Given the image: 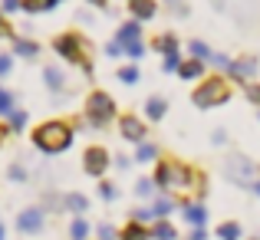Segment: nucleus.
Instances as JSON below:
<instances>
[{
  "label": "nucleus",
  "instance_id": "obj_31",
  "mask_svg": "<svg viewBox=\"0 0 260 240\" xmlns=\"http://www.w3.org/2000/svg\"><path fill=\"white\" fill-rule=\"evenodd\" d=\"M13 102H17V99H13V92H10V89H0V115H7V119H10V112L17 109Z\"/></svg>",
  "mask_w": 260,
  "mask_h": 240
},
{
  "label": "nucleus",
  "instance_id": "obj_30",
  "mask_svg": "<svg viewBox=\"0 0 260 240\" xmlns=\"http://www.w3.org/2000/svg\"><path fill=\"white\" fill-rule=\"evenodd\" d=\"M128 221H139V224H145V227H152V224H155V214H152V208L145 204V208H135Z\"/></svg>",
  "mask_w": 260,
  "mask_h": 240
},
{
  "label": "nucleus",
  "instance_id": "obj_7",
  "mask_svg": "<svg viewBox=\"0 0 260 240\" xmlns=\"http://www.w3.org/2000/svg\"><path fill=\"white\" fill-rule=\"evenodd\" d=\"M260 70V59L250 56V53H244V56H234L231 59V66L224 70V76H228L231 82H241V86H250Z\"/></svg>",
  "mask_w": 260,
  "mask_h": 240
},
{
  "label": "nucleus",
  "instance_id": "obj_35",
  "mask_svg": "<svg viewBox=\"0 0 260 240\" xmlns=\"http://www.w3.org/2000/svg\"><path fill=\"white\" fill-rule=\"evenodd\" d=\"M122 53H125L128 59H142L145 56V43H142V40L139 43H128V46H122Z\"/></svg>",
  "mask_w": 260,
  "mask_h": 240
},
{
  "label": "nucleus",
  "instance_id": "obj_40",
  "mask_svg": "<svg viewBox=\"0 0 260 240\" xmlns=\"http://www.w3.org/2000/svg\"><path fill=\"white\" fill-rule=\"evenodd\" d=\"M20 7H23V0H0V10L4 13H17Z\"/></svg>",
  "mask_w": 260,
  "mask_h": 240
},
{
  "label": "nucleus",
  "instance_id": "obj_29",
  "mask_svg": "<svg viewBox=\"0 0 260 240\" xmlns=\"http://www.w3.org/2000/svg\"><path fill=\"white\" fill-rule=\"evenodd\" d=\"M59 0H23V7L20 10H26V13H46V10H53Z\"/></svg>",
  "mask_w": 260,
  "mask_h": 240
},
{
  "label": "nucleus",
  "instance_id": "obj_44",
  "mask_svg": "<svg viewBox=\"0 0 260 240\" xmlns=\"http://www.w3.org/2000/svg\"><path fill=\"white\" fill-rule=\"evenodd\" d=\"M86 4H92V7H99V10H106V7H109V0H86Z\"/></svg>",
  "mask_w": 260,
  "mask_h": 240
},
{
  "label": "nucleus",
  "instance_id": "obj_32",
  "mask_svg": "<svg viewBox=\"0 0 260 240\" xmlns=\"http://www.w3.org/2000/svg\"><path fill=\"white\" fill-rule=\"evenodd\" d=\"M99 197H102V201H115V197H119V188L102 178V181H99Z\"/></svg>",
  "mask_w": 260,
  "mask_h": 240
},
{
  "label": "nucleus",
  "instance_id": "obj_36",
  "mask_svg": "<svg viewBox=\"0 0 260 240\" xmlns=\"http://www.w3.org/2000/svg\"><path fill=\"white\" fill-rule=\"evenodd\" d=\"M181 63H184V59H181V53H172V56H165L161 70H165V73H178V70H181Z\"/></svg>",
  "mask_w": 260,
  "mask_h": 240
},
{
  "label": "nucleus",
  "instance_id": "obj_34",
  "mask_svg": "<svg viewBox=\"0 0 260 240\" xmlns=\"http://www.w3.org/2000/svg\"><path fill=\"white\" fill-rule=\"evenodd\" d=\"M95 240H119V230H115L112 224H99V227H95Z\"/></svg>",
  "mask_w": 260,
  "mask_h": 240
},
{
  "label": "nucleus",
  "instance_id": "obj_48",
  "mask_svg": "<svg viewBox=\"0 0 260 240\" xmlns=\"http://www.w3.org/2000/svg\"><path fill=\"white\" fill-rule=\"evenodd\" d=\"M0 26H4V17H0Z\"/></svg>",
  "mask_w": 260,
  "mask_h": 240
},
{
  "label": "nucleus",
  "instance_id": "obj_42",
  "mask_svg": "<svg viewBox=\"0 0 260 240\" xmlns=\"http://www.w3.org/2000/svg\"><path fill=\"white\" fill-rule=\"evenodd\" d=\"M106 56H112V59H119V56H122V46L115 43V40H112V43L106 46Z\"/></svg>",
  "mask_w": 260,
  "mask_h": 240
},
{
  "label": "nucleus",
  "instance_id": "obj_43",
  "mask_svg": "<svg viewBox=\"0 0 260 240\" xmlns=\"http://www.w3.org/2000/svg\"><path fill=\"white\" fill-rule=\"evenodd\" d=\"M211 142H214V145H224V142H228V135H224V128H217V132L211 135Z\"/></svg>",
  "mask_w": 260,
  "mask_h": 240
},
{
  "label": "nucleus",
  "instance_id": "obj_33",
  "mask_svg": "<svg viewBox=\"0 0 260 240\" xmlns=\"http://www.w3.org/2000/svg\"><path fill=\"white\" fill-rule=\"evenodd\" d=\"M7 178H10L13 184H23V181H26V168H23L20 161H13L10 168H7Z\"/></svg>",
  "mask_w": 260,
  "mask_h": 240
},
{
  "label": "nucleus",
  "instance_id": "obj_9",
  "mask_svg": "<svg viewBox=\"0 0 260 240\" xmlns=\"http://www.w3.org/2000/svg\"><path fill=\"white\" fill-rule=\"evenodd\" d=\"M43 224H46L43 208H23L17 214V230H20V234H26V237L43 234Z\"/></svg>",
  "mask_w": 260,
  "mask_h": 240
},
{
  "label": "nucleus",
  "instance_id": "obj_18",
  "mask_svg": "<svg viewBox=\"0 0 260 240\" xmlns=\"http://www.w3.org/2000/svg\"><path fill=\"white\" fill-rule=\"evenodd\" d=\"M152 50L161 53V56H172V53H178V37L175 33H158V37H152Z\"/></svg>",
  "mask_w": 260,
  "mask_h": 240
},
{
  "label": "nucleus",
  "instance_id": "obj_6",
  "mask_svg": "<svg viewBox=\"0 0 260 240\" xmlns=\"http://www.w3.org/2000/svg\"><path fill=\"white\" fill-rule=\"evenodd\" d=\"M109 168H112V155H109V148H102V145H89L86 152H83V171H86L89 178L102 181Z\"/></svg>",
  "mask_w": 260,
  "mask_h": 240
},
{
  "label": "nucleus",
  "instance_id": "obj_22",
  "mask_svg": "<svg viewBox=\"0 0 260 240\" xmlns=\"http://www.w3.org/2000/svg\"><path fill=\"white\" fill-rule=\"evenodd\" d=\"M13 50H17V56H23V59H37L40 56L37 40H13Z\"/></svg>",
  "mask_w": 260,
  "mask_h": 240
},
{
  "label": "nucleus",
  "instance_id": "obj_24",
  "mask_svg": "<svg viewBox=\"0 0 260 240\" xmlns=\"http://www.w3.org/2000/svg\"><path fill=\"white\" fill-rule=\"evenodd\" d=\"M158 145H152V142H142L139 145V152H135V161L139 164H148V161H158Z\"/></svg>",
  "mask_w": 260,
  "mask_h": 240
},
{
  "label": "nucleus",
  "instance_id": "obj_47",
  "mask_svg": "<svg viewBox=\"0 0 260 240\" xmlns=\"http://www.w3.org/2000/svg\"><path fill=\"white\" fill-rule=\"evenodd\" d=\"M0 240H7V227H4V224H0Z\"/></svg>",
  "mask_w": 260,
  "mask_h": 240
},
{
  "label": "nucleus",
  "instance_id": "obj_11",
  "mask_svg": "<svg viewBox=\"0 0 260 240\" xmlns=\"http://www.w3.org/2000/svg\"><path fill=\"white\" fill-rule=\"evenodd\" d=\"M142 112H145V122H161L168 115V99L165 95H148Z\"/></svg>",
  "mask_w": 260,
  "mask_h": 240
},
{
  "label": "nucleus",
  "instance_id": "obj_37",
  "mask_svg": "<svg viewBox=\"0 0 260 240\" xmlns=\"http://www.w3.org/2000/svg\"><path fill=\"white\" fill-rule=\"evenodd\" d=\"M208 63L214 66V70H221V73H224V70H228V66H231V56H228V53H214V56H211Z\"/></svg>",
  "mask_w": 260,
  "mask_h": 240
},
{
  "label": "nucleus",
  "instance_id": "obj_1",
  "mask_svg": "<svg viewBox=\"0 0 260 240\" xmlns=\"http://www.w3.org/2000/svg\"><path fill=\"white\" fill-rule=\"evenodd\" d=\"M73 139H76V128L66 119H50L33 128V148L43 155H63L73 145Z\"/></svg>",
  "mask_w": 260,
  "mask_h": 240
},
{
  "label": "nucleus",
  "instance_id": "obj_3",
  "mask_svg": "<svg viewBox=\"0 0 260 240\" xmlns=\"http://www.w3.org/2000/svg\"><path fill=\"white\" fill-rule=\"evenodd\" d=\"M53 50H56L59 59L79 66L86 76H92V59H89V43H86V37H79V33H59V37L53 40Z\"/></svg>",
  "mask_w": 260,
  "mask_h": 240
},
{
  "label": "nucleus",
  "instance_id": "obj_2",
  "mask_svg": "<svg viewBox=\"0 0 260 240\" xmlns=\"http://www.w3.org/2000/svg\"><path fill=\"white\" fill-rule=\"evenodd\" d=\"M231 95H234L231 79L224 76V73H211V76H204L194 86L191 102H194L198 109H221V106H228V102H231Z\"/></svg>",
  "mask_w": 260,
  "mask_h": 240
},
{
  "label": "nucleus",
  "instance_id": "obj_8",
  "mask_svg": "<svg viewBox=\"0 0 260 240\" xmlns=\"http://www.w3.org/2000/svg\"><path fill=\"white\" fill-rule=\"evenodd\" d=\"M119 135L132 145H142V142H148V122L135 112H125L119 115Z\"/></svg>",
  "mask_w": 260,
  "mask_h": 240
},
{
  "label": "nucleus",
  "instance_id": "obj_28",
  "mask_svg": "<svg viewBox=\"0 0 260 240\" xmlns=\"http://www.w3.org/2000/svg\"><path fill=\"white\" fill-rule=\"evenodd\" d=\"M188 53H191V59H201V63H208L214 53H211V46L208 43H201V40H191L188 43Z\"/></svg>",
  "mask_w": 260,
  "mask_h": 240
},
{
  "label": "nucleus",
  "instance_id": "obj_23",
  "mask_svg": "<svg viewBox=\"0 0 260 240\" xmlns=\"http://www.w3.org/2000/svg\"><path fill=\"white\" fill-rule=\"evenodd\" d=\"M89 234H92V227H89L86 217H73V224H70V240H89Z\"/></svg>",
  "mask_w": 260,
  "mask_h": 240
},
{
  "label": "nucleus",
  "instance_id": "obj_5",
  "mask_svg": "<svg viewBox=\"0 0 260 240\" xmlns=\"http://www.w3.org/2000/svg\"><path fill=\"white\" fill-rule=\"evenodd\" d=\"M224 175H228V181L237 184V188H254L257 178H260V168H257V161L247 158V155L228 152V158H224Z\"/></svg>",
  "mask_w": 260,
  "mask_h": 240
},
{
  "label": "nucleus",
  "instance_id": "obj_17",
  "mask_svg": "<svg viewBox=\"0 0 260 240\" xmlns=\"http://www.w3.org/2000/svg\"><path fill=\"white\" fill-rule=\"evenodd\" d=\"M119 240H152L145 224L139 221H125V227H119Z\"/></svg>",
  "mask_w": 260,
  "mask_h": 240
},
{
  "label": "nucleus",
  "instance_id": "obj_10",
  "mask_svg": "<svg viewBox=\"0 0 260 240\" xmlns=\"http://www.w3.org/2000/svg\"><path fill=\"white\" fill-rule=\"evenodd\" d=\"M181 217L191 227H208V208H204V201H181Z\"/></svg>",
  "mask_w": 260,
  "mask_h": 240
},
{
  "label": "nucleus",
  "instance_id": "obj_14",
  "mask_svg": "<svg viewBox=\"0 0 260 240\" xmlns=\"http://www.w3.org/2000/svg\"><path fill=\"white\" fill-rule=\"evenodd\" d=\"M148 208H152L155 221H168V214L178 208V201H175L172 194H161V197H152V201H148Z\"/></svg>",
  "mask_w": 260,
  "mask_h": 240
},
{
  "label": "nucleus",
  "instance_id": "obj_39",
  "mask_svg": "<svg viewBox=\"0 0 260 240\" xmlns=\"http://www.w3.org/2000/svg\"><path fill=\"white\" fill-rule=\"evenodd\" d=\"M244 89H247V99L260 109V82H250V86H244Z\"/></svg>",
  "mask_w": 260,
  "mask_h": 240
},
{
  "label": "nucleus",
  "instance_id": "obj_45",
  "mask_svg": "<svg viewBox=\"0 0 260 240\" xmlns=\"http://www.w3.org/2000/svg\"><path fill=\"white\" fill-rule=\"evenodd\" d=\"M4 139H7V125H0V145H4Z\"/></svg>",
  "mask_w": 260,
  "mask_h": 240
},
{
  "label": "nucleus",
  "instance_id": "obj_16",
  "mask_svg": "<svg viewBox=\"0 0 260 240\" xmlns=\"http://www.w3.org/2000/svg\"><path fill=\"white\" fill-rule=\"evenodd\" d=\"M43 82L50 92H66V73L59 66H46L43 70Z\"/></svg>",
  "mask_w": 260,
  "mask_h": 240
},
{
  "label": "nucleus",
  "instance_id": "obj_50",
  "mask_svg": "<svg viewBox=\"0 0 260 240\" xmlns=\"http://www.w3.org/2000/svg\"><path fill=\"white\" fill-rule=\"evenodd\" d=\"M250 240H260V237H250Z\"/></svg>",
  "mask_w": 260,
  "mask_h": 240
},
{
  "label": "nucleus",
  "instance_id": "obj_25",
  "mask_svg": "<svg viewBox=\"0 0 260 240\" xmlns=\"http://www.w3.org/2000/svg\"><path fill=\"white\" fill-rule=\"evenodd\" d=\"M155 191H158V188H155V178L145 175V178H139V181H135V194H139L142 201H152Z\"/></svg>",
  "mask_w": 260,
  "mask_h": 240
},
{
  "label": "nucleus",
  "instance_id": "obj_26",
  "mask_svg": "<svg viewBox=\"0 0 260 240\" xmlns=\"http://www.w3.org/2000/svg\"><path fill=\"white\" fill-rule=\"evenodd\" d=\"M23 128H26V112H23V109H13L10 119H7V132H10V135H20Z\"/></svg>",
  "mask_w": 260,
  "mask_h": 240
},
{
  "label": "nucleus",
  "instance_id": "obj_12",
  "mask_svg": "<svg viewBox=\"0 0 260 240\" xmlns=\"http://www.w3.org/2000/svg\"><path fill=\"white\" fill-rule=\"evenodd\" d=\"M128 4V10H132V20H152L155 13H158V4L155 0H125Z\"/></svg>",
  "mask_w": 260,
  "mask_h": 240
},
{
  "label": "nucleus",
  "instance_id": "obj_4",
  "mask_svg": "<svg viewBox=\"0 0 260 240\" xmlns=\"http://www.w3.org/2000/svg\"><path fill=\"white\" fill-rule=\"evenodd\" d=\"M83 119L89 122L92 128H106L119 119V109H115V99L102 89H92L86 95V106H83Z\"/></svg>",
  "mask_w": 260,
  "mask_h": 240
},
{
  "label": "nucleus",
  "instance_id": "obj_15",
  "mask_svg": "<svg viewBox=\"0 0 260 240\" xmlns=\"http://www.w3.org/2000/svg\"><path fill=\"white\" fill-rule=\"evenodd\" d=\"M63 211H70V214H76V217H86L89 197L79 194V191H70V194H63Z\"/></svg>",
  "mask_w": 260,
  "mask_h": 240
},
{
  "label": "nucleus",
  "instance_id": "obj_20",
  "mask_svg": "<svg viewBox=\"0 0 260 240\" xmlns=\"http://www.w3.org/2000/svg\"><path fill=\"white\" fill-rule=\"evenodd\" d=\"M214 237L217 240H244V227L237 221H221L217 230H214Z\"/></svg>",
  "mask_w": 260,
  "mask_h": 240
},
{
  "label": "nucleus",
  "instance_id": "obj_13",
  "mask_svg": "<svg viewBox=\"0 0 260 240\" xmlns=\"http://www.w3.org/2000/svg\"><path fill=\"white\" fill-rule=\"evenodd\" d=\"M139 40H142V23H139V20H128V23H122L119 33H115V43H119V46L139 43Z\"/></svg>",
  "mask_w": 260,
  "mask_h": 240
},
{
  "label": "nucleus",
  "instance_id": "obj_19",
  "mask_svg": "<svg viewBox=\"0 0 260 240\" xmlns=\"http://www.w3.org/2000/svg\"><path fill=\"white\" fill-rule=\"evenodd\" d=\"M204 66H208V63H201V59H184L181 70H178V79H204V76H208Z\"/></svg>",
  "mask_w": 260,
  "mask_h": 240
},
{
  "label": "nucleus",
  "instance_id": "obj_49",
  "mask_svg": "<svg viewBox=\"0 0 260 240\" xmlns=\"http://www.w3.org/2000/svg\"><path fill=\"white\" fill-rule=\"evenodd\" d=\"M257 119H260V109H257Z\"/></svg>",
  "mask_w": 260,
  "mask_h": 240
},
{
  "label": "nucleus",
  "instance_id": "obj_38",
  "mask_svg": "<svg viewBox=\"0 0 260 240\" xmlns=\"http://www.w3.org/2000/svg\"><path fill=\"white\" fill-rule=\"evenodd\" d=\"M10 70H13V56L10 53H0V76H10Z\"/></svg>",
  "mask_w": 260,
  "mask_h": 240
},
{
  "label": "nucleus",
  "instance_id": "obj_21",
  "mask_svg": "<svg viewBox=\"0 0 260 240\" xmlns=\"http://www.w3.org/2000/svg\"><path fill=\"white\" fill-rule=\"evenodd\" d=\"M148 234H152V240H178V227L172 221H155Z\"/></svg>",
  "mask_w": 260,
  "mask_h": 240
},
{
  "label": "nucleus",
  "instance_id": "obj_46",
  "mask_svg": "<svg viewBox=\"0 0 260 240\" xmlns=\"http://www.w3.org/2000/svg\"><path fill=\"white\" fill-rule=\"evenodd\" d=\"M250 191H254V194L260 197V178H257V184H254V188H250Z\"/></svg>",
  "mask_w": 260,
  "mask_h": 240
},
{
  "label": "nucleus",
  "instance_id": "obj_41",
  "mask_svg": "<svg viewBox=\"0 0 260 240\" xmlns=\"http://www.w3.org/2000/svg\"><path fill=\"white\" fill-rule=\"evenodd\" d=\"M184 240H208V227H191V234Z\"/></svg>",
  "mask_w": 260,
  "mask_h": 240
},
{
  "label": "nucleus",
  "instance_id": "obj_27",
  "mask_svg": "<svg viewBox=\"0 0 260 240\" xmlns=\"http://www.w3.org/2000/svg\"><path fill=\"white\" fill-rule=\"evenodd\" d=\"M115 79H119L122 86H135V82L142 79V73H139V66H135V63H128V66H122V70L115 73Z\"/></svg>",
  "mask_w": 260,
  "mask_h": 240
}]
</instances>
